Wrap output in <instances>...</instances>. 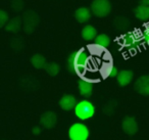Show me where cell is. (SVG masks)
Listing matches in <instances>:
<instances>
[{"label": "cell", "mask_w": 149, "mask_h": 140, "mask_svg": "<svg viewBox=\"0 0 149 140\" xmlns=\"http://www.w3.org/2000/svg\"><path fill=\"white\" fill-rule=\"evenodd\" d=\"M139 4L149 7V0H139Z\"/></svg>", "instance_id": "28"}, {"label": "cell", "mask_w": 149, "mask_h": 140, "mask_svg": "<svg viewBox=\"0 0 149 140\" xmlns=\"http://www.w3.org/2000/svg\"><path fill=\"white\" fill-rule=\"evenodd\" d=\"M118 72H120V71L118 70V68H116V66L110 64L107 70V76L109 77V78H116L118 75Z\"/></svg>", "instance_id": "26"}, {"label": "cell", "mask_w": 149, "mask_h": 140, "mask_svg": "<svg viewBox=\"0 0 149 140\" xmlns=\"http://www.w3.org/2000/svg\"><path fill=\"white\" fill-rule=\"evenodd\" d=\"M122 129L126 134L130 136H133L138 132L139 126L136 119L132 116H127L122 121Z\"/></svg>", "instance_id": "8"}, {"label": "cell", "mask_w": 149, "mask_h": 140, "mask_svg": "<svg viewBox=\"0 0 149 140\" xmlns=\"http://www.w3.org/2000/svg\"><path fill=\"white\" fill-rule=\"evenodd\" d=\"M92 56L86 48H80L68 56L65 62L66 70L70 74H77L83 76L87 72L88 66L91 62Z\"/></svg>", "instance_id": "1"}, {"label": "cell", "mask_w": 149, "mask_h": 140, "mask_svg": "<svg viewBox=\"0 0 149 140\" xmlns=\"http://www.w3.org/2000/svg\"><path fill=\"white\" fill-rule=\"evenodd\" d=\"M57 115L54 111H47L45 113H43L40 117V124L42 125V127L45 129H53L57 124Z\"/></svg>", "instance_id": "9"}, {"label": "cell", "mask_w": 149, "mask_h": 140, "mask_svg": "<svg viewBox=\"0 0 149 140\" xmlns=\"http://www.w3.org/2000/svg\"><path fill=\"white\" fill-rule=\"evenodd\" d=\"M44 70L46 71V73H47L49 76L55 77L59 74L60 66L58 64H56V62H47V64H46Z\"/></svg>", "instance_id": "20"}, {"label": "cell", "mask_w": 149, "mask_h": 140, "mask_svg": "<svg viewBox=\"0 0 149 140\" xmlns=\"http://www.w3.org/2000/svg\"><path fill=\"white\" fill-rule=\"evenodd\" d=\"M94 84L92 81L88 80L86 78H81L78 81V90L81 96L90 97L93 93Z\"/></svg>", "instance_id": "10"}, {"label": "cell", "mask_w": 149, "mask_h": 140, "mask_svg": "<svg viewBox=\"0 0 149 140\" xmlns=\"http://www.w3.org/2000/svg\"><path fill=\"white\" fill-rule=\"evenodd\" d=\"M77 98L72 94H64L58 100V105L62 111H70L74 108V105L77 104Z\"/></svg>", "instance_id": "11"}, {"label": "cell", "mask_w": 149, "mask_h": 140, "mask_svg": "<svg viewBox=\"0 0 149 140\" xmlns=\"http://www.w3.org/2000/svg\"><path fill=\"white\" fill-rule=\"evenodd\" d=\"M9 45H10V47L13 48L15 51H21L22 49H24L26 43H25V40L22 37H15L10 40Z\"/></svg>", "instance_id": "21"}, {"label": "cell", "mask_w": 149, "mask_h": 140, "mask_svg": "<svg viewBox=\"0 0 149 140\" xmlns=\"http://www.w3.org/2000/svg\"><path fill=\"white\" fill-rule=\"evenodd\" d=\"M112 26L116 31L127 33V32H129V29L131 27V22L128 18L120 15V17L114 18L113 22H112Z\"/></svg>", "instance_id": "13"}, {"label": "cell", "mask_w": 149, "mask_h": 140, "mask_svg": "<svg viewBox=\"0 0 149 140\" xmlns=\"http://www.w3.org/2000/svg\"><path fill=\"white\" fill-rule=\"evenodd\" d=\"M31 64L37 70H42V69H45L46 64H47V60H46L45 56L42 55L40 53H36L34 55L31 56Z\"/></svg>", "instance_id": "19"}, {"label": "cell", "mask_w": 149, "mask_h": 140, "mask_svg": "<svg viewBox=\"0 0 149 140\" xmlns=\"http://www.w3.org/2000/svg\"><path fill=\"white\" fill-rule=\"evenodd\" d=\"M92 13L90 10V7L86 6H81L78 7L74 13V20L80 24H86L91 20Z\"/></svg>", "instance_id": "12"}, {"label": "cell", "mask_w": 149, "mask_h": 140, "mask_svg": "<svg viewBox=\"0 0 149 140\" xmlns=\"http://www.w3.org/2000/svg\"><path fill=\"white\" fill-rule=\"evenodd\" d=\"M26 6V0H10V8L15 13L24 10Z\"/></svg>", "instance_id": "23"}, {"label": "cell", "mask_w": 149, "mask_h": 140, "mask_svg": "<svg viewBox=\"0 0 149 140\" xmlns=\"http://www.w3.org/2000/svg\"><path fill=\"white\" fill-rule=\"evenodd\" d=\"M134 89L142 96H149V74L139 77L134 83Z\"/></svg>", "instance_id": "7"}, {"label": "cell", "mask_w": 149, "mask_h": 140, "mask_svg": "<svg viewBox=\"0 0 149 140\" xmlns=\"http://www.w3.org/2000/svg\"><path fill=\"white\" fill-rule=\"evenodd\" d=\"M142 42V36L138 31H129L124 33L120 37V44L128 51L135 52L140 48Z\"/></svg>", "instance_id": "3"}, {"label": "cell", "mask_w": 149, "mask_h": 140, "mask_svg": "<svg viewBox=\"0 0 149 140\" xmlns=\"http://www.w3.org/2000/svg\"><path fill=\"white\" fill-rule=\"evenodd\" d=\"M70 140H88L90 137V130L86 124L77 122L70 125L68 131Z\"/></svg>", "instance_id": "5"}, {"label": "cell", "mask_w": 149, "mask_h": 140, "mask_svg": "<svg viewBox=\"0 0 149 140\" xmlns=\"http://www.w3.org/2000/svg\"><path fill=\"white\" fill-rule=\"evenodd\" d=\"M134 78V73L131 70H123L118 72V75L116 77V82H118V86L120 87H126L133 81Z\"/></svg>", "instance_id": "14"}, {"label": "cell", "mask_w": 149, "mask_h": 140, "mask_svg": "<svg viewBox=\"0 0 149 140\" xmlns=\"http://www.w3.org/2000/svg\"><path fill=\"white\" fill-rule=\"evenodd\" d=\"M9 21V15L7 13L6 10H3V9H0V29H3L5 28L6 24Z\"/></svg>", "instance_id": "24"}, {"label": "cell", "mask_w": 149, "mask_h": 140, "mask_svg": "<svg viewBox=\"0 0 149 140\" xmlns=\"http://www.w3.org/2000/svg\"><path fill=\"white\" fill-rule=\"evenodd\" d=\"M98 35L97 29L92 25H86L81 30V37L85 41H94L96 36Z\"/></svg>", "instance_id": "16"}, {"label": "cell", "mask_w": 149, "mask_h": 140, "mask_svg": "<svg viewBox=\"0 0 149 140\" xmlns=\"http://www.w3.org/2000/svg\"><path fill=\"white\" fill-rule=\"evenodd\" d=\"M116 107H118V102H116V100L111 99V100H109L105 105H104L103 108H102V111H103L104 115L111 116V115H113V113H114Z\"/></svg>", "instance_id": "22"}, {"label": "cell", "mask_w": 149, "mask_h": 140, "mask_svg": "<svg viewBox=\"0 0 149 140\" xmlns=\"http://www.w3.org/2000/svg\"><path fill=\"white\" fill-rule=\"evenodd\" d=\"M32 132H33L34 135H39L42 132V128L39 127V126H36V127H34L33 129H32Z\"/></svg>", "instance_id": "27"}, {"label": "cell", "mask_w": 149, "mask_h": 140, "mask_svg": "<svg viewBox=\"0 0 149 140\" xmlns=\"http://www.w3.org/2000/svg\"><path fill=\"white\" fill-rule=\"evenodd\" d=\"M141 36H142V41L147 46H149V23L144 26V29L141 32Z\"/></svg>", "instance_id": "25"}, {"label": "cell", "mask_w": 149, "mask_h": 140, "mask_svg": "<svg viewBox=\"0 0 149 140\" xmlns=\"http://www.w3.org/2000/svg\"><path fill=\"white\" fill-rule=\"evenodd\" d=\"M6 32L11 34H17L23 29V21L22 17H15L13 19H9L8 23L6 24L4 28Z\"/></svg>", "instance_id": "15"}, {"label": "cell", "mask_w": 149, "mask_h": 140, "mask_svg": "<svg viewBox=\"0 0 149 140\" xmlns=\"http://www.w3.org/2000/svg\"><path fill=\"white\" fill-rule=\"evenodd\" d=\"M134 17L141 22H148L149 21V7L144 5H137L133 10Z\"/></svg>", "instance_id": "17"}, {"label": "cell", "mask_w": 149, "mask_h": 140, "mask_svg": "<svg viewBox=\"0 0 149 140\" xmlns=\"http://www.w3.org/2000/svg\"><path fill=\"white\" fill-rule=\"evenodd\" d=\"M22 21H23L24 32L28 35H31L32 33L35 32V30L39 26L40 18L36 11L32 10V9H28L23 13Z\"/></svg>", "instance_id": "4"}, {"label": "cell", "mask_w": 149, "mask_h": 140, "mask_svg": "<svg viewBox=\"0 0 149 140\" xmlns=\"http://www.w3.org/2000/svg\"><path fill=\"white\" fill-rule=\"evenodd\" d=\"M110 43H111L110 37L104 33L98 34L95 39H94V44H95V46L98 48H101V49H105V48L109 47Z\"/></svg>", "instance_id": "18"}, {"label": "cell", "mask_w": 149, "mask_h": 140, "mask_svg": "<svg viewBox=\"0 0 149 140\" xmlns=\"http://www.w3.org/2000/svg\"><path fill=\"white\" fill-rule=\"evenodd\" d=\"M112 6L109 0H93L90 6L92 15L99 19H103L109 15Z\"/></svg>", "instance_id": "6"}, {"label": "cell", "mask_w": 149, "mask_h": 140, "mask_svg": "<svg viewBox=\"0 0 149 140\" xmlns=\"http://www.w3.org/2000/svg\"><path fill=\"white\" fill-rule=\"evenodd\" d=\"M95 111H96L95 105L93 104V102H91L88 99H82V100L78 101L74 108V116L80 121L90 120L91 118L94 117Z\"/></svg>", "instance_id": "2"}]
</instances>
